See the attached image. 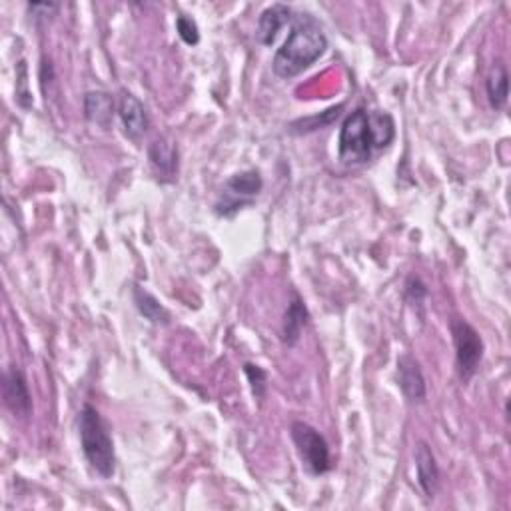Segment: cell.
Returning <instances> with one entry per match:
<instances>
[{
  "instance_id": "1",
  "label": "cell",
  "mask_w": 511,
  "mask_h": 511,
  "mask_svg": "<svg viewBox=\"0 0 511 511\" xmlns=\"http://www.w3.org/2000/svg\"><path fill=\"white\" fill-rule=\"evenodd\" d=\"M396 123L382 110L356 108L348 114L339 130V160L348 166H359L372 160L374 150H384L394 142Z\"/></svg>"
},
{
  "instance_id": "2",
  "label": "cell",
  "mask_w": 511,
  "mask_h": 511,
  "mask_svg": "<svg viewBox=\"0 0 511 511\" xmlns=\"http://www.w3.org/2000/svg\"><path fill=\"white\" fill-rule=\"evenodd\" d=\"M328 36L318 20L302 13L294 18L292 30L282 48H278L272 60V70L278 78H296L326 54Z\"/></svg>"
},
{
  "instance_id": "3",
  "label": "cell",
  "mask_w": 511,
  "mask_h": 511,
  "mask_svg": "<svg viewBox=\"0 0 511 511\" xmlns=\"http://www.w3.org/2000/svg\"><path fill=\"white\" fill-rule=\"evenodd\" d=\"M78 434L83 454L90 467L106 479L113 477L116 469L114 442L113 436H110L108 424L98 414L96 408L88 404L83 408V412L78 416Z\"/></svg>"
},
{
  "instance_id": "4",
  "label": "cell",
  "mask_w": 511,
  "mask_h": 511,
  "mask_svg": "<svg viewBox=\"0 0 511 511\" xmlns=\"http://www.w3.org/2000/svg\"><path fill=\"white\" fill-rule=\"evenodd\" d=\"M290 436L296 446L300 462L306 467L308 474L324 476L332 469V459H329V446L326 437L306 422H294L290 427Z\"/></svg>"
},
{
  "instance_id": "5",
  "label": "cell",
  "mask_w": 511,
  "mask_h": 511,
  "mask_svg": "<svg viewBox=\"0 0 511 511\" xmlns=\"http://www.w3.org/2000/svg\"><path fill=\"white\" fill-rule=\"evenodd\" d=\"M262 188L264 180L258 170H244V172L230 176L216 202V214L232 218L240 210L252 204Z\"/></svg>"
},
{
  "instance_id": "6",
  "label": "cell",
  "mask_w": 511,
  "mask_h": 511,
  "mask_svg": "<svg viewBox=\"0 0 511 511\" xmlns=\"http://www.w3.org/2000/svg\"><path fill=\"white\" fill-rule=\"evenodd\" d=\"M452 336L456 348V366L457 374L464 382H469L477 372L484 358V339L477 334V329L467 324L466 319L456 318L452 322Z\"/></svg>"
},
{
  "instance_id": "7",
  "label": "cell",
  "mask_w": 511,
  "mask_h": 511,
  "mask_svg": "<svg viewBox=\"0 0 511 511\" xmlns=\"http://www.w3.org/2000/svg\"><path fill=\"white\" fill-rule=\"evenodd\" d=\"M3 398L5 406L10 409V414L18 419H26L33 414V398L28 392V384L25 374L16 366L8 369L3 378Z\"/></svg>"
},
{
  "instance_id": "8",
  "label": "cell",
  "mask_w": 511,
  "mask_h": 511,
  "mask_svg": "<svg viewBox=\"0 0 511 511\" xmlns=\"http://www.w3.org/2000/svg\"><path fill=\"white\" fill-rule=\"evenodd\" d=\"M398 386L409 402L414 404L426 402L427 386H426L422 366H419L418 359L409 354H404L398 359Z\"/></svg>"
},
{
  "instance_id": "9",
  "label": "cell",
  "mask_w": 511,
  "mask_h": 511,
  "mask_svg": "<svg viewBox=\"0 0 511 511\" xmlns=\"http://www.w3.org/2000/svg\"><path fill=\"white\" fill-rule=\"evenodd\" d=\"M118 118H120V123H123L124 134L130 140H134V142H138V140L142 138L150 128V116L146 113L144 104L130 93H123V96H120Z\"/></svg>"
},
{
  "instance_id": "10",
  "label": "cell",
  "mask_w": 511,
  "mask_h": 511,
  "mask_svg": "<svg viewBox=\"0 0 511 511\" xmlns=\"http://www.w3.org/2000/svg\"><path fill=\"white\" fill-rule=\"evenodd\" d=\"M150 164L154 166L160 180L172 182L178 176V146L170 138H156L148 148Z\"/></svg>"
},
{
  "instance_id": "11",
  "label": "cell",
  "mask_w": 511,
  "mask_h": 511,
  "mask_svg": "<svg viewBox=\"0 0 511 511\" xmlns=\"http://www.w3.org/2000/svg\"><path fill=\"white\" fill-rule=\"evenodd\" d=\"M416 469H418V484L427 499H434L439 487V467L436 456L426 442H418L416 446Z\"/></svg>"
},
{
  "instance_id": "12",
  "label": "cell",
  "mask_w": 511,
  "mask_h": 511,
  "mask_svg": "<svg viewBox=\"0 0 511 511\" xmlns=\"http://www.w3.org/2000/svg\"><path fill=\"white\" fill-rule=\"evenodd\" d=\"M292 15H294L292 8L286 6V5L268 6L258 18L256 36H258L260 43L266 44V46L274 44V40L278 38L280 30H282L290 23V20H294Z\"/></svg>"
},
{
  "instance_id": "13",
  "label": "cell",
  "mask_w": 511,
  "mask_h": 511,
  "mask_svg": "<svg viewBox=\"0 0 511 511\" xmlns=\"http://www.w3.org/2000/svg\"><path fill=\"white\" fill-rule=\"evenodd\" d=\"M84 116L90 123L108 130L114 118V98L103 90H93L84 96Z\"/></svg>"
},
{
  "instance_id": "14",
  "label": "cell",
  "mask_w": 511,
  "mask_h": 511,
  "mask_svg": "<svg viewBox=\"0 0 511 511\" xmlns=\"http://www.w3.org/2000/svg\"><path fill=\"white\" fill-rule=\"evenodd\" d=\"M306 324H308V310L302 302V298L294 294L292 302H290V306L286 310V316H284V326H282L284 342L288 346H294L300 339V334H302Z\"/></svg>"
},
{
  "instance_id": "15",
  "label": "cell",
  "mask_w": 511,
  "mask_h": 511,
  "mask_svg": "<svg viewBox=\"0 0 511 511\" xmlns=\"http://www.w3.org/2000/svg\"><path fill=\"white\" fill-rule=\"evenodd\" d=\"M486 90H487V98H489V104L496 110H504L507 104V96H509V74H507V68L497 63L492 73L487 76V83H486Z\"/></svg>"
},
{
  "instance_id": "16",
  "label": "cell",
  "mask_w": 511,
  "mask_h": 511,
  "mask_svg": "<svg viewBox=\"0 0 511 511\" xmlns=\"http://www.w3.org/2000/svg\"><path fill=\"white\" fill-rule=\"evenodd\" d=\"M134 304L138 308V312L142 314L148 322H152L156 326H166L170 322V312L168 310L158 302V300L146 292L144 288H140V286H134Z\"/></svg>"
},
{
  "instance_id": "17",
  "label": "cell",
  "mask_w": 511,
  "mask_h": 511,
  "mask_svg": "<svg viewBox=\"0 0 511 511\" xmlns=\"http://www.w3.org/2000/svg\"><path fill=\"white\" fill-rule=\"evenodd\" d=\"M176 30H178L180 38H182L186 44L196 46V44L200 43V30H198V25H196L194 20L190 18V16L180 15V16L176 18Z\"/></svg>"
},
{
  "instance_id": "18",
  "label": "cell",
  "mask_w": 511,
  "mask_h": 511,
  "mask_svg": "<svg viewBox=\"0 0 511 511\" xmlns=\"http://www.w3.org/2000/svg\"><path fill=\"white\" fill-rule=\"evenodd\" d=\"M244 372L250 379V384H252V389H254V396L260 399V398H264L266 394V384H268V374L264 372L262 368L260 366H254V364H246L244 366Z\"/></svg>"
},
{
  "instance_id": "19",
  "label": "cell",
  "mask_w": 511,
  "mask_h": 511,
  "mask_svg": "<svg viewBox=\"0 0 511 511\" xmlns=\"http://www.w3.org/2000/svg\"><path fill=\"white\" fill-rule=\"evenodd\" d=\"M18 84H20V88L16 90V96H18V103L23 104L25 108H28L30 106V103H33V100H30V94H28V88H26V63L25 60H20L18 63Z\"/></svg>"
},
{
  "instance_id": "20",
  "label": "cell",
  "mask_w": 511,
  "mask_h": 511,
  "mask_svg": "<svg viewBox=\"0 0 511 511\" xmlns=\"http://www.w3.org/2000/svg\"><path fill=\"white\" fill-rule=\"evenodd\" d=\"M406 294H408V298L412 296V302L419 304L426 298L427 290H426V286L422 282H419L418 278H409L408 284H406Z\"/></svg>"
}]
</instances>
